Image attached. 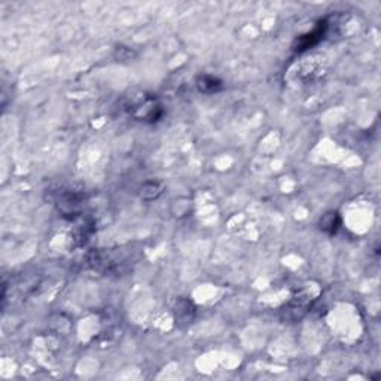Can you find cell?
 Listing matches in <instances>:
<instances>
[{"mask_svg":"<svg viewBox=\"0 0 381 381\" xmlns=\"http://www.w3.org/2000/svg\"><path fill=\"white\" fill-rule=\"evenodd\" d=\"M339 224H341V219H339V216H338L336 212L326 213L320 219V222H319L320 229L323 232H326V234H335L336 229L339 227Z\"/></svg>","mask_w":381,"mask_h":381,"instance_id":"cell-1","label":"cell"},{"mask_svg":"<svg viewBox=\"0 0 381 381\" xmlns=\"http://www.w3.org/2000/svg\"><path fill=\"white\" fill-rule=\"evenodd\" d=\"M163 192V186L158 182H146L142 186V197L145 199H153L156 197H159Z\"/></svg>","mask_w":381,"mask_h":381,"instance_id":"cell-3","label":"cell"},{"mask_svg":"<svg viewBox=\"0 0 381 381\" xmlns=\"http://www.w3.org/2000/svg\"><path fill=\"white\" fill-rule=\"evenodd\" d=\"M197 85H198L199 91H203V92H216L217 90H220V88H222L220 81H217V79L213 76H207V75H204V76L199 77L198 82H197Z\"/></svg>","mask_w":381,"mask_h":381,"instance_id":"cell-2","label":"cell"}]
</instances>
